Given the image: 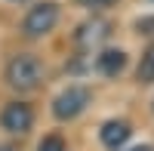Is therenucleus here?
<instances>
[{
	"label": "nucleus",
	"instance_id": "f257e3e1",
	"mask_svg": "<svg viewBox=\"0 0 154 151\" xmlns=\"http://www.w3.org/2000/svg\"><path fill=\"white\" fill-rule=\"evenodd\" d=\"M40 80H43V65H40L37 56L19 53V56L9 59V65H6V83L12 86V90L31 93V90L40 86Z\"/></svg>",
	"mask_w": 154,
	"mask_h": 151
},
{
	"label": "nucleus",
	"instance_id": "f03ea898",
	"mask_svg": "<svg viewBox=\"0 0 154 151\" xmlns=\"http://www.w3.org/2000/svg\"><path fill=\"white\" fill-rule=\"evenodd\" d=\"M56 22H59V6L53 0H43V3L28 9V16L22 22V31L28 37H43V34H49L56 28Z\"/></svg>",
	"mask_w": 154,
	"mask_h": 151
},
{
	"label": "nucleus",
	"instance_id": "7ed1b4c3",
	"mask_svg": "<svg viewBox=\"0 0 154 151\" xmlns=\"http://www.w3.org/2000/svg\"><path fill=\"white\" fill-rule=\"evenodd\" d=\"M89 105V90L86 86H68L65 93H59L56 96V102H53V114L59 120H74L77 114H83Z\"/></svg>",
	"mask_w": 154,
	"mask_h": 151
},
{
	"label": "nucleus",
	"instance_id": "20e7f679",
	"mask_svg": "<svg viewBox=\"0 0 154 151\" xmlns=\"http://www.w3.org/2000/svg\"><path fill=\"white\" fill-rule=\"evenodd\" d=\"M0 123H3L6 133H16V136H25L31 127H34V111L28 102H9L0 114Z\"/></svg>",
	"mask_w": 154,
	"mask_h": 151
},
{
	"label": "nucleus",
	"instance_id": "39448f33",
	"mask_svg": "<svg viewBox=\"0 0 154 151\" xmlns=\"http://www.w3.org/2000/svg\"><path fill=\"white\" fill-rule=\"evenodd\" d=\"M130 123L126 120H108L105 127H102V145L111 148V151H120L126 145V139H130Z\"/></svg>",
	"mask_w": 154,
	"mask_h": 151
},
{
	"label": "nucleus",
	"instance_id": "423d86ee",
	"mask_svg": "<svg viewBox=\"0 0 154 151\" xmlns=\"http://www.w3.org/2000/svg\"><path fill=\"white\" fill-rule=\"evenodd\" d=\"M96 65L105 77H117V74L126 68V53L123 49H105L102 56H96Z\"/></svg>",
	"mask_w": 154,
	"mask_h": 151
},
{
	"label": "nucleus",
	"instance_id": "0eeeda50",
	"mask_svg": "<svg viewBox=\"0 0 154 151\" xmlns=\"http://www.w3.org/2000/svg\"><path fill=\"white\" fill-rule=\"evenodd\" d=\"M108 28H111L108 22H86V25H80V31H77V43L80 46H93V43L102 40V37H108Z\"/></svg>",
	"mask_w": 154,
	"mask_h": 151
},
{
	"label": "nucleus",
	"instance_id": "6e6552de",
	"mask_svg": "<svg viewBox=\"0 0 154 151\" xmlns=\"http://www.w3.org/2000/svg\"><path fill=\"white\" fill-rule=\"evenodd\" d=\"M136 77H139V83H154V46H148V49H145L142 62H139Z\"/></svg>",
	"mask_w": 154,
	"mask_h": 151
},
{
	"label": "nucleus",
	"instance_id": "1a4fd4ad",
	"mask_svg": "<svg viewBox=\"0 0 154 151\" xmlns=\"http://www.w3.org/2000/svg\"><path fill=\"white\" fill-rule=\"evenodd\" d=\"M37 151H68V148H65V142H62L59 136H46V139L37 145Z\"/></svg>",
	"mask_w": 154,
	"mask_h": 151
},
{
	"label": "nucleus",
	"instance_id": "9d476101",
	"mask_svg": "<svg viewBox=\"0 0 154 151\" xmlns=\"http://www.w3.org/2000/svg\"><path fill=\"white\" fill-rule=\"evenodd\" d=\"M83 6H89V9H105V6H111V3H117V0H80Z\"/></svg>",
	"mask_w": 154,
	"mask_h": 151
},
{
	"label": "nucleus",
	"instance_id": "9b49d317",
	"mask_svg": "<svg viewBox=\"0 0 154 151\" xmlns=\"http://www.w3.org/2000/svg\"><path fill=\"white\" fill-rule=\"evenodd\" d=\"M139 31L142 34H154V19H142L139 22Z\"/></svg>",
	"mask_w": 154,
	"mask_h": 151
},
{
	"label": "nucleus",
	"instance_id": "f8f14e48",
	"mask_svg": "<svg viewBox=\"0 0 154 151\" xmlns=\"http://www.w3.org/2000/svg\"><path fill=\"white\" fill-rule=\"evenodd\" d=\"M126 151H154L151 145H136V148H126Z\"/></svg>",
	"mask_w": 154,
	"mask_h": 151
},
{
	"label": "nucleus",
	"instance_id": "ddd939ff",
	"mask_svg": "<svg viewBox=\"0 0 154 151\" xmlns=\"http://www.w3.org/2000/svg\"><path fill=\"white\" fill-rule=\"evenodd\" d=\"M0 151H12V148H0Z\"/></svg>",
	"mask_w": 154,
	"mask_h": 151
}]
</instances>
